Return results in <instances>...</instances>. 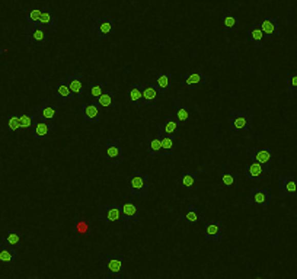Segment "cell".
<instances>
[{
    "instance_id": "obj_12",
    "label": "cell",
    "mask_w": 297,
    "mask_h": 279,
    "mask_svg": "<svg viewBox=\"0 0 297 279\" xmlns=\"http://www.w3.org/2000/svg\"><path fill=\"white\" fill-rule=\"evenodd\" d=\"M102 272L105 275H108L112 279H120L121 278V270H123V263L121 259H108V257H104L102 259Z\"/></svg>"
},
{
    "instance_id": "obj_39",
    "label": "cell",
    "mask_w": 297,
    "mask_h": 279,
    "mask_svg": "<svg viewBox=\"0 0 297 279\" xmlns=\"http://www.w3.org/2000/svg\"><path fill=\"white\" fill-rule=\"evenodd\" d=\"M39 18H41V9L32 8V9L28 12V15H27V20H28L27 28L35 27V25H38Z\"/></svg>"
},
{
    "instance_id": "obj_26",
    "label": "cell",
    "mask_w": 297,
    "mask_h": 279,
    "mask_svg": "<svg viewBox=\"0 0 297 279\" xmlns=\"http://www.w3.org/2000/svg\"><path fill=\"white\" fill-rule=\"evenodd\" d=\"M185 221L187 224H204V218L197 212V208L194 204H188L185 207Z\"/></svg>"
},
{
    "instance_id": "obj_43",
    "label": "cell",
    "mask_w": 297,
    "mask_h": 279,
    "mask_svg": "<svg viewBox=\"0 0 297 279\" xmlns=\"http://www.w3.org/2000/svg\"><path fill=\"white\" fill-rule=\"evenodd\" d=\"M8 51H9L8 47H6V48H0V54H8Z\"/></svg>"
},
{
    "instance_id": "obj_45",
    "label": "cell",
    "mask_w": 297,
    "mask_h": 279,
    "mask_svg": "<svg viewBox=\"0 0 297 279\" xmlns=\"http://www.w3.org/2000/svg\"><path fill=\"white\" fill-rule=\"evenodd\" d=\"M280 2H286V0H280Z\"/></svg>"
},
{
    "instance_id": "obj_22",
    "label": "cell",
    "mask_w": 297,
    "mask_h": 279,
    "mask_svg": "<svg viewBox=\"0 0 297 279\" xmlns=\"http://www.w3.org/2000/svg\"><path fill=\"white\" fill-rule=\"evenodd\" d=\"M93 224L92 223H88L82 214H76L74 217V224H73V230H74V233H77V234H89L93 231Z\"/></svg>"
},
{
    "instance_id": "obj_28",
    "label": "cell",
    "mask_w": 297,
    "mask_h": 279,
    "mask_svg": "<svg viewBox=\"0 0 297 279\" xmlns=\"http://www.w3.org/2000/svg\"><path fill=\"white\" fill-rule=\"evenodd\" d=\"M222 24L225 28H236V29H242L243 24L237 18H234L233 12L230 9L223 10V19H222Z\"/></svg>"
},
{
    "instance_id": "obj_42",
    "label": "cell",
    "mask_w": 297,
    "mask_h": 279,
    "mask_svg": "<svg viewBox=\"0 0 297 279\" xmlns=\"http://www.w3.org/2000/svg\"><path fill=\"white\" fill-rule=\"evenodd\" d=\"M287 89L290 93H297V73L290 74L287 80Z\"/></svg>"
},
{
    "instance_id": "obj_32",
    "label": "cell",
    "mask_w": 297,
    "mask_h": 279,
    "mask_svg": "<svg viewBox=\"0 0 297 279\" xmlns=\"http://www.w3.org/2000/svg\"><path fill=\"white\" fill-rule=\"evenodd\" d=\"M157 138H159V141H161L162 148H165V150H175V148L178 147L176 137H173V135L161 134V133H157Z\"/></svg>"
},
{
    "instance_id": "obj_23",
    "label": "cell",
    "mask_w": 297,
    "mask_h": 279,
    "mask_svg": "<svg viewBox=\"0 0 297 279\" xmlns=\"http://www.w3.org/2000/svg\"><path fill=\"white\" fill-rule=\"evenodd\" d=\"M19 119H21V130L24 131H29V130H34V125H35L36 117V111L34 112H25V111H18Z\"/></svg>"
},
{
    "instance_id": "obj_16",
    "label": "cell",
    "mask_w": 297,
    "mask_h": 279,
    "mask_svg": "<svg viewBox=\"0 0 297 279\" xmlns=\"http://www.w3.org/2000/svg\"><path fill=\"white\" fill-rule=\"evenodd\" d=\"M63 81L70 88L74 95H82L83 93V84H85V76L83 74H67L64 76Z\"/></svg>"
},
{
    "instance_id": "obj_34",
    "label": "cell",
    "mask_w": 297,
    "mask_h": 279,
    "mask_svg": "<svg viewBox=\"0 0 297 279\" xmlns=\"http://www.w3.org/2000/svg\"><path fill=\"white\" fill-rule=\"evenodd\" d=\"M130 99L134 103L143 102V90H142V83H130Z\"/></svg>"
},
{
    "instance_id": "obj_35",
    "label": "cell",
    "mask_w": 297,
    "mask_h": 279,
    "mask_svg": "<svg viewBox=\"0 0 297 279\" xmlns=\"http://www.w3.org/2000/svg\"><path fill=\"white\" fill-rule=\"evenodd\" d=\"M0 242L6 246H18L21 243V235L18 233H5L0 231Z\"/></svg>"
},
{
    "instance_id": "obj_5",
    "label": "cell",
    "mask_w": 297,
    "mask_h": 279,
    "mask_svg": "<svg viewBox=\"0 0 297 279\" xmlns=\"http://www.w3.org/2000/svg\"><path fill=\"white\" fill-rule=\"evenodd\" d=\"M101 223L102 224H120L121 223V205L105 204L101 207Z\"/></svg>"
},
{
    "instance_id": "obj_10",
    "label": "cell",
    "mask_w": 297,
    "mask_h": 279,
    "mask_svg": "<svg viewBox=\"0 0 297 279\" xmlns=\"http://www.w3.org/2000/svg\"><path fill=\"white\" fill-rule=\"evenodd\" d=\"M121 223L124 224H134L140 223V208L135 204L126 202L121 204Z\"/></svg>"
},
{
    "instance_id": "obj_3",
    "label": "cell",
    "mask_w": 297,
    "mask_h": 279,
    "mask_svg": "<svg viewBox=\"0 0 297 279\" xmlns=\"http://www.w3.org/2000/svg\"><path fill=\"white\" fill-rule=\"evenodd\" d=\"M249 204L255 207H268L271 204V190L268 186H251Z\"/></svg>"
},
{
    "instance_id": "obj_31",
    "label": "cell",
    "mask_w": 297,
    "mask_h": 279,
    "mask_svg": "<svg viewBox=\"0 0 297 279\" xmlns=\"http://www.w3.org/2000/svg\"><path fill=\"white\" fill-rule=\"evenodd\" d=\"M208 80V76L206 73L203 72H194V73H189L188 76H187V80L185 83L188 84V86H194V84H204V83H207Z\"/></svg>"
},
{
    "instance_id": "obj_1",
    "label": "cell",
    "mask_w": 297,
    "mask_h": 279,
    "mask_svg": "<svg viewBox=\"0 0 297 279\" xmlns=\"http://www.w3.org/2000/svg\"><path fill=\"white\" fill-rule=\"evenodd\" d=\"M150 185H152V180L147 176L134 175V176H130V179H128L130 194L133 197H138V198H146L150 195Z\"/></svg>"
},
{
    "instance_id": "obj_27",
    "label": "cell",
    "mask_w": 297,
    "mask_h": 279,
    "mask_svg": "<svg viewBox=\"0 0 297 279\" xmlns=\"http://www.w3.org/2000/svg\"><path fill=\"white\" fill-rule=\"evenodd\" d=\"M157 133L176 137V134H178V122L173 121V119L161 121V122H157Z\"/></svg>"
},
{
    "instance_id": "obj_19",
    "label": "cell",
    "mask_w": 297,
    "mask_h": 279,
    "mask_svg": "<svg viewBox=\"0 0 297 279\" xmlns=\"http://www.w3.org/2000/svg\"><path fill=\"white\" fill-rule=\"evenodd\" d=\"M34 130H35V134L38 135L39 138H45L51 131L55 130V122L47 121V119H44V118H41L38 115V117H36L35 125H34Z\"/></svg>"
},
{
    "instance_id": "obj_2",
    "label": "cell",
    "mask_w": 297,
    "mask_h": 279,
    "mask_svg": "<svg viewBox=\"0 0 297 279\" xmlns=\"http://www.w3.org/2000/svg\"><path fill=\"white\" fill-rule=\"evenodd\" d=\"M230 125L234 131H239V133L251 131L253 126L252 114L248 111H236L230 117Z\"/></svg>"
},
{
    "instance_id": "obj_41",
    "label": "cell",
    "mask_w": 297,
    "mask_h": 279,
    "mask_svg": "<svg viewBox=\"0 0 297 279\" xmlns=\"http://www.w3.org/2000/svg\"><path fill=\"white\" fill-rule=\"evenodd\" d=\"M104 92H105V83H104V81L93 83L92 88H90V96H92V99H96Z\"/></svg>"
},
{
    "instance_id": "obj_20",
    "label": "cell",
    "mask_w": 297,
    "mask_h": 279,
    "mask_svg": "<svg viewBox=\"0 0 297 279\" xmlns=\"http://www.w3.org/2000/svg\"><path fill=\"white\" fill-rule=\"evenodd\" d=\"M57 15L51 8H44L41 9V18H39V25L47 28V29H55L57 27Z\"/></svg>"
},
{
    "instance_id": "obj_8",
    "label": "cell",
    "mask_w": 297,
    "mask_h": 279,
    "mask_svg": "<svg viewBox=\"0 0 297 279\" xmlns=\"http://www.w3.org/2000/svg\"><path fill=\"white\" fill-rule=\"evenodd\" d=\"M225 239V227L222 223L210 221L204 225V240L210 243H222Z\"/></svg>"
},
{
    "instance_id": "obj_37",
    "label": "cell",
    "mask_w": 297,
    "mask_h": 279,
    "mask_svg": "<svg viewBox=\"0 0 297 279\" xmlns=\"http://www.w3.org/2000/svg\"><path fill=\"white\" fill-rule=\"evenodd\" d=\"M222 182L226 188H232L234 183V170L233 167L230 166H226L223 169V176H222Z\"/></svg>"
},
{
    "instance_id": "obj_14",
    "label": "cell",
    "mask_w": 297,
    "mask_h": 279,
    "mask_svg": "<svg viewBox=\"0 0 297 279\" xmlns=\"http://www.w3.org/2000/svg\"><path fill=\"white\" fill-rule=\"evenodd\" d=\"M76 98V95L73 93L70 88L64 83L63 80L60 83L55 84V92H54V99L58 103H70Z\"/></svg>"
},
{
    "instance_id": "obj_44",
    "label": "cell",
    "mask_w": 297,
    "mask_h": 279,
    "mask_svg": "<svg viewBox=\"0 0 297 279\" xmlns=\"http://www.w3.org/2000/svg\"><path fill=\"white\" fill-rule=\"evenodd\" d=\"M96 2H99V3H104V0H96Z\"/></svg>"
},
{
    "instance_id": "obj_47",
    "label": "cell",
    "mask_w": 297,
    "mask_h": 279,
    "mask_svg": "<svg viewBox=\"0 0 297 279\" xmlns=\"http://www.w3.org/2000/svg\"><path fill=\"white\" fill-rule=\"evenodd\" d=\"M13 2H19V0H13Z\"/></svg>"
},
{
    "instance_id": "obj_6",
    "label": "cell",
    "mask_w": 297,
    "mask_h": 279,
    "mask_svg": "<svg viewBox=\"0 0 297 279\" xmlns=\"http://www.w3.org/2000/svg\"><path fill=\"white\" fill-rule=\"evenodd\" d=\"M114 32L112 22L107 18H96L92 20L90 25V34L93 38H107Z\"/></svg>"
},
{
    "instance_id": "obj_29",
    "label": "cell",
    "mask_w": 297,
    "mask_h": 279,
    "mask_svg": "<svg viewBox=\"0 0 297 279\" xmlns=\"http://www.w3.org/2000/svg\"><path fill=\"white\" fill-rule=\"evenodd\" d=\"M92 102H95L104 112H111V111L114 109L112 96H111V93H107V92H104V93H102L101 96H98L96 99H92Z\"/></svg>"
},
{
    "instance_id": "obj_7",
    "label": "cell",
    "mask_w": 297,
    "mask_h": 279,
    "mask_svg": "<svg viewBox=\"0 0 297 279\" xmlns=\"http://www.w3.org/2000/svg\"><path fill=\"white\" fill-rule=\"evenodd\" d=\"M28 47H47V28L39 24L35 27L27 28Z\"/></svg>"
},
{
    "instance_id": "obj_33",
    "label": "cell",
    "mask_w": 297,
    "mask_h": 279,
    "mask_svg": "<svg viewBox=\"0 0 297 279\" xmlns=\"http://www.w3.org/2000/svg\"><path fill=\"white\" fill-rule=\"evenodd\" d=\"M161 150H162V145H161V141L159 138L156 137H149V156L153 159V160H157L159 156H161Z\"/></svg>"
},
{
    "instance_id": "obj_40",
    "label": "cell",
    "mask_w": 297,
    "mask_h": 279,
    "mask_svg": "<svg viewBox=\"0 0 297 279\" xmlns=\"http://www.w3.org/2000/svg\"><path fill=\"white\" fill-rule=\"evenodd\" d=\"M8 128L10 131H19L21 130V119L18 112H12L8 118Z\"/></svg>"
},
{
    "instance_id": "obj_36",
    "label": "cell",
    "mask_w": 297,
    "mask_h": 279,
    "mask_svg": "<svg viewBox=\"0 0 297 279\" xmlns=\"http://www.w3.org/2000/svg\"><path fill=\"white\" fill-rule=\"evenodd\" d=\"M262 39H264V34H262L261 28L252 27L251 29V38H249V44L252 47H261Z\"/></svg>"
},
{
    "instance_id": "obj_11",
    "label": "cell",
    "mask_w": 297,
    "mask_h": 279,
    "mask_svg": "<svg viewBox=\"0 0 297 279\" xmlns=\"http://www.w3.org/2000/svg\"><path fill=\"white\" fill-rule=\"evenodd\" d=\"M82 117L85 122H101L104 118V111L99 108L95 102H86L83 103Z\"/></svg>"
},
{
    "instance_id": "obj_17",
    "label": "cell",
    "mask_w": 297,
    "mask_h": 279,
    "mask_svg": "<svg viewBox=\"0 0 297 279\" xmlns=\"http://www.w3.org/2000/svg\"><path fill=\"white\" fill-rule=\"evenodd\" d=\"M36 114L41 118L47 119V121H51V122H55V119H57L55 106L53 103H48V102L39 100V102L36 103Z\"/></svg>"
},
{
    "instance_id": "obj_18",
    "label": "cell",
    "mask_w": 297,
    "mask_h": 279,
    "mask_svg": "<svg viewBox=\"0 0 297 279\" xmlns=\"http://www.w3.org/2000/svg\"><path fill=\"white\" fill-rule=\"evenodd\" d=\"M121 152H123V147H121V140L115 138V140H111L109 145L101 153L102 159H108V160H117L121 157Z\"/></svg>"
},
{
    "instance_id": "obj_15",
    "label": "cell",
    "mask_w": 297,
    "mask_h": 279,
    "mask_svg": "<svg viewBox=\"0 0 297 279\" xmlns=\"http://www.w3.org/2000/svg\"><path fill=\"white\" fill-rule=\"evenodd\" d=\"M195 180H197V170H195V167L187 166L184 175H180L176 178V186H180V188H189L191 189L195 185Z\"/></svg>"
},
{
    "instance_id": "obj_9",
    "label": "cell",
    "mask_w": 297,
    "mask_h": 279,
    "mask_svg": "<svg viewBox=\"0 0 297 279\" xmlns=\"http://www.w3.org/2000/svg\"><path fill=\"white\" fill-rule=\"evenodd\" d=\"M279 197H297V178L296 176H280L279 178Z\"/></svg>"
},
{
    "instance_id": "obj_38",
    "label": "cell",
    "mask_w": 297,
    "mask_h": 279,
    "mask_svg": "<svg viewBox=\"0 0 297 279\" xmlns=\"http://www.w3.org/2000/svg\"><path fill=\"white\" fill-rule=\"evenodd\" d=\"M156 88L161 93H166L169 90V79L166 74L163 73H157V79H156Z\"/></svg>"
},
{
    "instance_id": "obj_24",
    "label": "cell",
    "mask_w": 297,
    "mask_h": 279,
    "mask_svg": "<svg viewBox=\"0 0 297 279\" xmlns=\"http://www.w3.org/2000/svg\"><path fill=\"white\" fill-rule=\"evenodd\" d=\"M19 253H21V244H18V246H9L8 249L0 252V262L15 263L19 259Z\"/></svg>"
},
{
    "instance_id": "obj_25",
    "label": "cell",
    "mask_w": 297,
    "mask_h": 279,
    "mask_svg": "<svg viewBox=\"0 0 297 279\" xmlns=\"http://www.w3.org/2000/svg\"><path fill=\"white\" fill-rule=\"evenodd\" d=\"M142 90H143V102L144 103H153L157 100V95L161 93L156 84L152 83H142Z\"/></svg>"
},
{
    "instance_id": "obj_46",
    "label": "cell",
    "mask_w": 297,
    "mask_h": 279,
    "mask_svg": "<svg viewBox=\"0 0 297 279\" xmlns=\"http://www.w3.org/2000/svg\"><path fill=\"white\" fill-rule=\"evenodd\" d=\"M296 45H297V36H296Z\"/></svg>"
},
{
    "instance_id": "obj_13",
    "label": "cell",
    "mask_w": 297,
    "mask_h": 279,
    "mask_svg": "<svg viewBox=\"0 0 297 279\" xmlns=\"http://www.w3.org/2000/svg\"><path fill=\"white\" fill-rule=\"evenodd\" d=\"M260 28L262 34L267 38H280V20L279 19L262 18L260 20Z\"/></svg>"
},
{
    "instance_id": "obj_4",
    "label": "cell",
    "mask_w": 297,
    "mask_h": 279,
    "mask_svg": "<svg viewBox=\"0 0 297 279\" xmlns=\"http://www.w3.org/2000/svg\"><path fill=\"white\" fill-rule=\"evenodd\" d=\"M270 176V166H264L261 163L252 162L248 167L241 169V180L246 179H264Z\"/></svg>"
},
{
    "instance_id": "obj_30",
    "label": "cell",
    "mask_w": 297,
    "mask_h": 279,
    "mask_svg": "<svg viewBox=\"0 0 297 279\" xmlns=\"http://www.w3.org/2000/svg\"><path fill=\"white\" fill-rule=\"evenodd\" d=\"M176 119L181 122L185 121H195V114L189 112L184 102H176Z\"/></svg>"
},
{
    "instance_id": "obj_21",
    "label": "cell",
    "mask_w": 297,
    "mask_h": 279,
    "mask_svg": "<svg viewBox=\"0 0 297 279\" xmlns=\"http://www.w3.org/2000/svg\"><path fill=\"white\" fill-rule=\"evenodd\" d=\"M249 157L252 162L261 163L264 166H270L271 164V152L267 148H251L249 150Z\"/></svg>"
}]
</instances>
